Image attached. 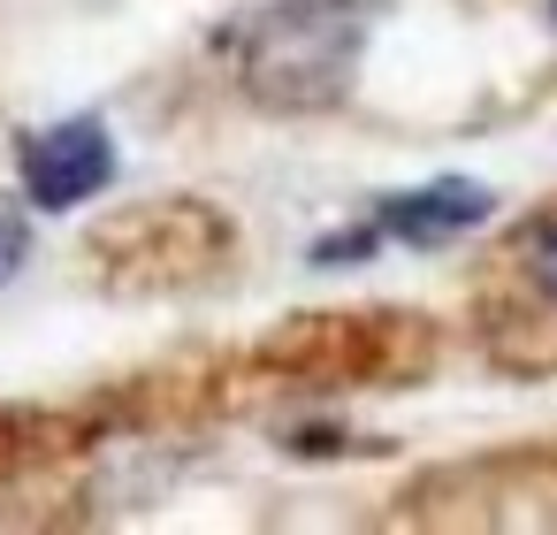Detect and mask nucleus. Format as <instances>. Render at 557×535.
<instances>
[{
	"mask_svg": "<svg viewBox=\"0 0 557 535\" xmlns=\"http://www.w3.org/2000/svg\"><path fill=\"white\" fill-rule=\"evenodd\" d=\"M367 0H283L237 39V77L260 108H329L351 85Z\"/></svg>",
	"mask_w": 557,
	"mask_h": 535,
	"instance_id": "obj_1",
	"label": "nucleus"
},
{
	"mask_svg": "<svg viewBox=\"0 0 557 535\" xmlns=\"http://www.w3.org/2000/svg\"><path fill=\"white\" fill-rule=\"evenodd\" d=\"M115 177V146H108V123L77 115V123H54L24 146V192L32 207L62 215V207H85L92 192H108Z\"/></svg>",
	"mask_w": 557,
	"mask_h": 535,
	"instance_id": "obj_2",
	"label": "nucleus"
},
{
	"mask_svg": "<svg viewBox=\"0 0 557 535\" xmlns=\"http://www.w3.org/2000/svg\"><path fill=\"white\" fill-rule=\"evenodd\" d=\"M549 9H557V0H549Z\"/></svg>",
	"mask_w": 557,
	"mask_h": 535,
	"instance_id": "obj_6",
	"label": "nucleus"
},
{
	"mask_svg": "<svg viewBox=\"0 0 557 535\" xmlns=\"http://www.w3.org/2000/svg\"><path fill=\"white\" fill-rule=\"evenodd\" d=\"M16 268H24V230H16V222H0V283H9Z\"/></svg>",
	"mask_w": 557,
	"mask_h": 535,
	"instance_id": "obj_5",
	"label": "nucleus"
},
{
	"mask_svg": "<svg viewBox=\"0 0 557 535\" xmlns=\"http://www.w3.org/2000/svg\"><path fill=\"white\" fill-rule=\"evenodd\" d=\"M473 222H488V192L466 184V177H443V184H428V192L382 199V238H405V245H450V238H466Z\"/></svg>",
	"mask_w": 557,
	"mask_h": 535,
	"instance_id": "obj_3",
	"label": "nucleus"
},
{
	"mask_svg": "<svg viewBox=\"0 0 557 535\" xmlns=\"http://www.w3.org/2000/svg\"><path fill=\"white\" fill-rule=\"evenodd\" d=\"M519 268L534 276V291H542V299H557V215H549L542 230H527V238H519Z\"/></svg>",
	"mask_w": 557,
	"mask_h": 535,
	"instance_id": "obj_4",
	"label": "nucleus"
}]
</instances>
